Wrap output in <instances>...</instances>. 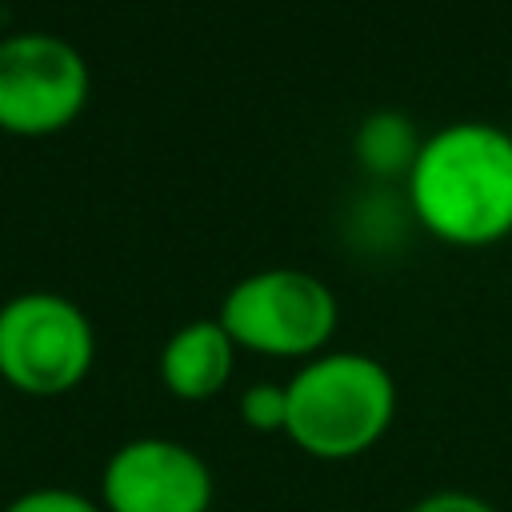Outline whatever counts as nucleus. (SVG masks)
<instances>
[{
    "mask_svg": "<svg viewBox=\"0 0 512 512\" xmlns=\"http://www.w3.org/2000/svg\"><path fill=\"white\" fill-rule=\"evenodd\" d=\"M416 220L460 248L512 232V132L492 120H452L428 132L408 168Z\"/></svg>",
    "mask_w": 512,
    "mask_h": 512,
    "instance_id": "obj_1",
    "label": "nucleus"
},
{
    "mask_svg": "<svg viewBox=\"0 0 512 512\" xmlns=\"http://www.w3.org/2000/svg\"><path fill=\"white\" fill-rule=\"evenodd\" d=\"M424 136H416L412 120L400 116V112H372L360 132H356V156L364 160L368 172H404L412 168L416 160V148H420Z\"/></svg>",
    "mask_w": 512,
    "mask_h": 512,
    "instance_id": "obj_8",
    "label": "nucleus"
},
{
    "mask_svg": "<svg viewBox=\"0 0 512 512\" xmlns=\"http://www.w3.org/2000/svg\"><path fill=\"white\" fill-rule=\"evenodd\" d=\"M284 436L312 460H356L396 420V380L368 352H320L284 384Z\"/></svg>",
    "mask_w": 512,
    "mask_h": 512,
    "instance_id": "obj_2",
    "label": "nucleus"
},
{
    "mask_svg": "<svg viewBox=\"0 0 512 512\" xmlns=\"http://www.w3.org/2000/svg\"><path fill=\"white\" fill-rule=\"evenodd\" d=\"M96 360L84 308L60 292L32 288L0 304V376L28 396L72 392Z\"/></svg>",
    "mask_w": 512,
    "mask_h": 512,
    "instance_id": "obj_4",
    "label": "nucleus"
},
{
    "mask_svg": "<svg viewBox=\"0 0 512 512\" xmlns=\"http://www.w3.org/2000/svg\"><path fill=\"white\" fill-rule=\"evenodd\" d=\"M408 512H496L484 496L476 492H464V488H440V492H428L420 496Z\"/></svg>",
    "mask_w": 512,
    "mask_h": 512,
    "instance_id": "obj_11",
    "label": "nucleus"
},
{
    "mask_svg": "<svg viewBox=\"0 0 512 512\" xmlns=\"http://www.w3.org/2000/svg\"><path fill=\"white\" fill-rule=\"evenodd\" d=\"M216 480L208 460L168 436L124 440L100 472L104 512H208Z\"/></svg>",
    "mask_w": 512,
    "mask_h": 512,
    "instance_id": "obj_6",
    "label": "nucleus"
},
{
    "mask_svg": "<svg viewBox=\"0 0 512 512\" xmlns=\"http://www.w3.org/2000/svg\"><path fill=\"white\" fill-rule=\"evenodd\" d=\"M216 320L236 348L280 360H312L328 348L340 304L308 268H260L224 292Z\"/></svg>",
    "mask_w": 512,
    "mask_h": 512,
    "instance_id": "obj_3",
    "label": "nucleus"
},
{
    "mask_svg": "<svg viewBox=\"0 0 512 512\" xmlns=\"http://www.w3.org/2000/svg\"><path fill=\"white\" fill-rule=\"evenodd\" d=\"M236 368V344L216 316L180 324L160 348V380L176 400H212Z\"/></svg>",
    "mask_w": 512,
    "mask_h": 512,
    "instance_id": "obj_7",
    "label": "nucleus"
},
{
    "mask_svg": "<svg viewBox=\"0 0 512 512\" xmlns=\"http://www.w3.org/2000/svg\"><path fill=\"white\" fill-rule=\"evenodd\" d=\"M4 512H104L100 500L76 492V488H28L16 500L4 504Z\"/></svg>",
    "mask_w": 512,
    "mask_h": 512,
    "instance_id": "obj_10",
    "label": "nucleus"
},
{
    "mask_svg": "<svg viewBox=\"0 0 512 512\" xmlns=\"http://www.w3.org/2000/svg\"><path fill=\"white\" fill-rule=\"evenodd\" d=\"M240 420H244L248 432H260V436L284 432V420H288L284 384H272V380L248 384V388L240 392Z\"/></svg>",
    "mask_w": 512,
    "mask_h": 512,
    "instance_id": "obj_9",
    "label": "nucleus"
},
{
    "mask_svg": "<svg viewBox=\"0 0 512 512\" xmlns=\"http://www.w3.org/2000/svg\"><path fill=\"white\" fill-rule=\"evenodd\" d=\"M88 64L56 32H12L0 40V128L44 136L80 116Z\"/></svg>",
    "mask_w": 512,
    "mask_h": 512,
    "instance_id": "obj_5",
    "label": "nucleus"
}]
</instances>
